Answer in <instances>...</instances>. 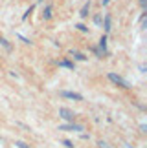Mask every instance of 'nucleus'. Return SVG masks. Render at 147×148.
I'll list each match as a JSON object with an SVG mask.
<instances>
[{
	"label": "nucleus",
	"mask_w": 147,
	"mask_h": 148,
	"mask_svg": "<svg viewBox=\"0 0 147 148\" xmlns=\"http://www.w3.org/2000/svg\"><path fill=\"white\" fill-rule=\"evenodd\" d=\"M107 77H109V81H110V82H114L116 86H120V88H125V90H127V88H131V84H129L121 75H118V73H114V71H110Z\"/></svg>",
	"instance_id": "1"
},
{
	"label": "nucleus",
	"mask_w": 147,
	"mask_h": 148,
	"mask_svg": "<svg viewBox=\"0 0 147 148\" xmlns=\"http://www.w3.org/2000/svg\"><path fill=\"white\" fill-rule=\"evenodd\" d=\"M59 130H64V132H83V126H79V124L70 123V124H61Z\"/></svg>",
	"instance_id": "2"
},
{
	"label": "nucleus",
	"mask_w": 147,
	"mask_h": 148,
	"mask_svg": "<svg viewBox=\"0 0 147 148\" xmlns=\"http://www.w3.org/2000/svg\"><path fill=\"white\" fill-rule=\"evenodd\" d=\"M59 115L63 117L64 121H70V123L74 121V117H76V115H74V112L68 110V108H59Z\"/></svg>",
	"instance_id": "3"
},
{
	"label": "nucleus",
	"mask_w": 147,
	"mask_h": 148,
	"mask_svg": "<svg viewBox=\"0 0 147 148\" xmlns=\"http://www.w3.org/2000/svg\"><path fill=\"white\" fill-rule=\"evenodd\" d=\"M61 97L64 99H74V101H83V95L77 92H61Z\"/></svg>",
	"instance_id": "4"
},
{
	"label": "nucleus",
	"mask_w": 147,
	"mask_h": 148,
	"mask_svg": "<svg viewBox=\"0 0 147 148\" xmlns=\"http://www.w3.org/2000/svg\"><path fill=\"white\" fill-rule=\"evenodd\" d=\"M112 18H110V15H105V18H103V27H105V33H109L112 29Z\"/></svg>",
	"instance_id": "5"
},
{
	"label": "nucleus",
	"mask_w": 147,
	"mask_h": 148,
	"mask_svg": "<svg viewBox=\"0 0 147 148\" xmlns=\"http://www.w3.org/2000/svg\"><path fill=\"white\" fill-rule=\"evenodd\" d=\"M103 55H107V35H103L99 38V48H98Z\"/></svg>",
	"instance_id": "6"
},
{
	"label": "nucleus",
	"mask_w": 147,
	"mask_h": 148,
	"mask_svg": "<svg viewBox=\"0 0 147 148\" xmlns=\"http://www.w3.org/2000/svg\"><path fill=\"white\" fill-rule=\"evenodd\" d=\"M42 18L44 20H50V18H52V5H44V9H42Z\"/></svg>",
	"instance_id": "7"
},
{
	"label": "nucleus",
	"mask_w": 147,
	"mask_h": 148,
	"mask_svg": "<svg viewBox=\"0 0 147 148\" xmlns=\"http://www.w3.org/2000/svg\"><path fill=\"white\" fill-rule=\"evenodd\" d=\"M88 13H90V2H87V4H85L83 8H81V11H79L81 18H87V16H88Z\"/></svg>",
	"instance_id": "8"
},
{
	"label": "nucleus",
	"mask_w": 147,
	"mask_h": 148,
	"mask_svg": "<svg viewBox=\"0 0 147 148\" xmlns=\"http://www.w3.org/2000/svg\"><path fill=\"white\" fill-rule=\"evenodd\" d=\"M70 55H72L76 60H87V57H85L81 51H74V49H72V51H70Z\"/></svg>",
	"instance_id": "9"
},
{
	"label": "nucleus",
	"mask_w": 147,
	"mask_h": 148,
	"mask_svg": "<svg viewBox=\"0 0 147 148\" xmlns=\"http://www.w3.org/2000/svg\"><path fill=\"white\" fill-rule=\"evenodd\" d=\"M0 44H2V46L6 48V51H11V49H13V46H11V44H9L8 40H6L4 37H0Z\"/></svg>",
	"instance_id": "10"
},
{
	"label": "nucleus",
	"mask_w": 147,
	"mask_h": 148,
	"mask_svg": "<svg viewBox=\"0 0 147 148\" xmlns=\"http://www.w3.org/2000/svg\"><path fill=\"white\" fill-rule=\"evenodd\" d=\"M59 66L61 68H68V70H74V62H70V60H61Z\"/></svg>",
	"instance_id": "11"
},
{
	"label": "nucleus",
	"mask_w": 147,
	"mask_h": 148,
	"mask_svg": "<svg viewBox=\"0 0 147 148\" xmlns=\"http://www.w3.org/2000/svg\"><path fill=\"white\" fill-rule=\"evenodd\" d=\"M76 27H77V29H79V31H83V33H88V27H87V26H85V24H77Z\"/></svg>",
	"instance_id": "12"
},
{
	"label": "nucleus",
	"mask_w": 147,
	"mask_h": 148,
	"mask_svg": "<svg viewBox=\"0 0 147 148\" xmlns=\"http://www.w3.org/2000/svg\"><path fill=\"white\" fill-rule=\"evenodd\" d=\"M63 145H64L66 148H74V143H72V141H68V139H64V141H63Z\"/></svg>",
	"instance_id": "13"
},
{
	"label": "nucleus",
	"mask_w": 147,
	"mask_h": 148,
	"mask_svg": "<svg viewBox=\"0 0 147 148\" xmlns=\"http://www.w3.org/2000/svg\"><path fill=\"white\" fill-rule=\"evenodd\" d=\"M31 11H33V5H30V9H28V11H26V13H24V15H22V20H26V18H28V15H30V13H31Z\"/></svg>",
	"instance_id": "14"
},
{
	"label": "nucleus",
	"mask_w": 147,
	"mask_h": 148,
	"mask_svg": "<svg viewBox=\"0 0 147 148\" xmlns=\"http://www.w3.org/2000/svg\"><path fill=\"white\" fill-rule=\"evenodd\" d=\"M98 146H99V148H110V146H109V143H105V141H99Z\"/></svg>",
	"instance_id": "15"
},
{
	"label": "nucleus",
	"mask_w": 147,
	"mask_h": 148,
	"mask_svg": "<svg viewBox=\"0 0 147 148\" xmlns=\"http://www.w3.org/2000/svg\"><path fill=\"white\" fill-rule=\"evenodd\" d=\"M17 37H19V38H20V40H22V42H24V44H31V42H30V38H26V37H22V35H17Z\"/></svg>",
	"instance_id": "16"
},
{
	"label": "nucleus",
	"mask_w": 147,
	"mask_h": 148,
	"mask_svg": "<svg viewBox=\"0 0 147 148\" xmlns=\"http://www.w3.org/2000/svg\"><path fill=\"white\" fill-rule=\"evenodd\" d=\"M17 146H19V148H30L26 143H22V141H17Z\"/></svg>",
	"instance_id": "17"
},
{
	"label": "nucleus",
	"mask_w": 147,
	"mask_h": 148,
	"mask_svg": "<svg viewBox=\"0 0 147 148\" xmlns=\"http://www.w3.org/2000/svg\"><path fill=\"white\" fill-rule=\"evenodd\" d=\"M94 22L99 26V24H101V15H96V16H94Z\"/></svg>",
	"instance_id": "18"
},
{
	"label": "nucleus",
	"mask_w": 147,
	"mask_h": 148,
	"mask_svg": "<svg viewBox=\"0 0 147 148\" xmlns=\"http://www.w3.org/2000/svg\"><path fill=\"white\" fill-rule=\"evenodd\" d=\"M140 5H142V8L145 9V5H147V0H140Z\"/></svg>",
	"instance_id": "19"
},
{
	"label": "nucleus",
	"mask_w": 147,
	"mask_h": 148,
	"mask_svg": "<svg viewBox=\"0 0 147 148\" xmlns=\"http://www.w3.org/2000/svg\"><path fill=\"white\" fill-rule=\"evenodd\" d=\"M110 4V0H101V5H109Z\"/></svg>",
	"instance_id": "20"
},
{
	"label": "nucleus",
	"mask_w": 147,
	"mask_h": 148,
	"mask_svg": "<svg viewBox=\"0 0 147 148\" xmlns=\"http://www.w3.org/2000/svg\"><path fill=\"white\" fill-rule=\"evenodd\" d=\"M37 2H44V0H37Z\"/></svg>",
	"instance_id": "21"
},
{
	"label": "nucleus",
	"mask_w": 147,
	"mask_h": 148,
	"mask_svg": "<svg viewBox=\"0 0 147 148\" xmlns=\"http://www.w3.org/2000/svg\"><path fill=\"white\" fill-rule=\"evenodd\" d=\"M127 148H132V146H127Z\"/></svg>",
	"instance_id": "22"
}]
</instances>
